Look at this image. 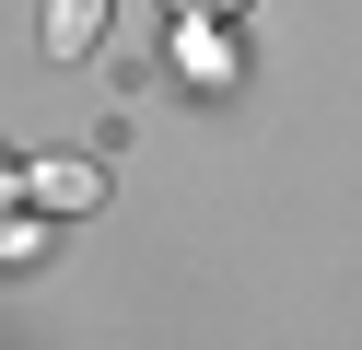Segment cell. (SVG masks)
<instances>
[{
	"label": "cell",
	"mask_w": 362,
	"mask_h": 350,
	"mask_svg": "<svg viewBox=\"0 0 362 350\" xmlns=\"http://www.w3.org/2000/svg\"><path fill=\"white\" fill-rule=\"evenodd\" d=\"M12 199H24L35 222H71V210L105 199V163H82V152H59V163H12Z\"/></svg>",
	"instance_id": "6da1fadb"
},
{
	"label": "cell",
	"mask_w": 362,
	"mask_h": 350,
	"mask_svg": "<svg viewBox=\"0 0 362 350\" xmlns=\"http://www.w3.org/2000/svg\"><path fill=\"white\" fill-rule=\"evenodd\" d=\"M175 70H187L199 93H234V35H222V12H175Z\"/></svg>",
	"instance_id": "7a4b0ae2"
},
{
	"label": "cell",
	"mask_w": 362,
	"mask_h": 350,
	"mask_svg": "<svg viewBox=\"0 0 362 350\" xmlns=\"http://www.w3.org/2000/svg\"><path fill=\"white\" fill-rule=\"evenodd\" d=\"M105 12H117V0H47V23H35L47 59H94V47H105Z\"/></svg>",
	"instance_id": "3957f363"
},
{
	"label": "cell",
	"mask_w": 362,
	"mask_h": 350,
	"mask_svg": "<svg viewBox=\"0 0 362 350\" xmlns=\"http://www.w3.org/2000/svg\"><path fill=\"white\" fill-rule=\"evenodd\" d=\"M35 245H47V222H12V210H0V269H24Z\"/></svg>",
	"instance_id": "277c9868"
},
{
	"label": "cell",
	"mask_w": 362,
	"mask_h": 350,
	"mask_svg": "<svg viewBox=\"0 0 362 350\" xmlns=\"http://www.w3.org/2000/svg\"><path fill=\"white\" fill-rule=\"evenodd\" d=\"M175 12H245V0H175Z\"/></svg>",
	"instance_id": "5b68a950"
},
{
	"label": "cell",
	"mask_w": 362,
	"mask_h": 350,
	"mask_svg": "<svg viewBox=\"0 0 362 350\" xmlns=\"http://www.w3.org/2000/svg\"><path fill=\"white\" fill-rule=\"evenodd\" d=\"M0 210H12V152H0Z\"/></svg>",
	"instance_id": "8992f818"
}]
</instances>
